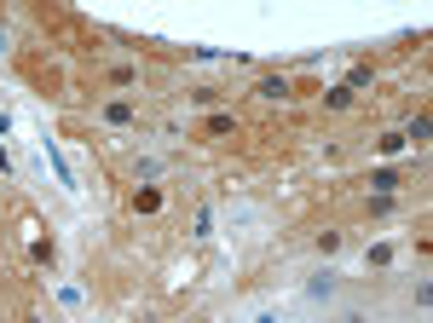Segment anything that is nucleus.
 <instances>
[{
    "label": "nucleus",
    "mask_w": 433,
    "mask_h": 323,
    "mask_svg": "<svg viewBox=\"0 0 433 323\" xmlns=\"http://www.w3.org/2000/svg\"><path fill=\"white\" fill-rule=\"evenodd\" d=\"M329 295H335V283H329V277H318V283L307 288V300H329Z\"/></svg>",
    "instance_id": "nucleus-1"
}]
</instances>
